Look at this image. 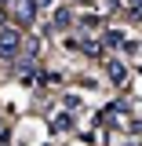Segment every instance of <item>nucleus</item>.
<instances>
[{
  "instance_id": "3",
  "label": "nucleus",
  "mask_w": 142,
  "mask_h": 146,
  "mask_svg": "<svg viewBox=\"0 0 142 146\" xmlns=\"http://www.w3.org/2000/svg\"><path fill=\"white\" fill-rule=\"evenodd\" d=\"M106 73H109V80H113V84H124V77H127V70L120 66V62H109Z\"/></svg>"
},
{
  "instance_id": "7",
  "label": "nucleus",
  "mask_w": 142,
  "mask_h": 146,
  "mask_svg": "<svg viewBox=\"0 0 142 146\" xmlns=\"http://www.w3.org/2000/svg\"><path fill=\"white\" fill-rule=\"evenodd\" d=\"M4 15H7V7H0V22H4Z\"/></svg>"
},
{
  "instance_id": "6",
  "label": "nucleus",
  "mask_w": 142,
  "mask_h": 146,
  "mask_svg": "<svg viewBox=\"0 0 142 146\" xmlns=\"http://www.w3.org/2000/svg\"><path fill=\"white\" fill-rule=\"evenodd\" d=\"M69 22H73V15L62 7V11H58V18H55V26H69Z\"/></svg>"
},
{
  "instance_id": "4",
  "label": "nucleus",
  "mask_w": 142,
  "mask_h": 146,
  "mask_svg": "<svg viewBox=\"0 0 142 146\" xmlns=\"http://www.w3.org/2000/svg\"><path fill=\"white\" fill-rule=\"evenodd\" d=\"M106 44H109V48H124L127 40H124V33H117V29H113V33H106Z\"/></svg>"
},
{
  "instance_id": "1",
  "label": "nucleus",
  "mask_w": 142,
  "mask_h": 146,
  "mask_svg": "<svg viewBox=\"0 0 142 146\" xmlns=\"http://www.w3.org/2000/svg\"><path fill=\"white\" fill-rule=\"evenodd\" d=\"M18 51H22V33L15 26H4L0 29V58H18Z\"/></svg>"
},
{
  "instance_id": "2",
  "label": "nucleus",
  "mask_w": 142,
  "mask_h": 146,
  "mask_svg": "<svg viewBox=\"0 0 142 146\" xmlns=\"http://www.w3.org/2000/svg\"><path fill=\"white\" fill-rule=\"evenodd\" d=\"M15 15H18V22H33L36 18V0H15Z\"/></svg>"
},
{
  "instance_id": "5",
  "label": "nucleus",
  "mask_w": 142,
  "mask_h": 146,
  "mask_svg": "<svg viewBox=\"0 0 142 146\" xmlns=\"http://www.w3.org/2000/svg\"><path fill=\"white\" fill-rule=\"evenodd\" d=\"M73 128V117H55V131H69Z\"/></svg>"
}]
</instances>
